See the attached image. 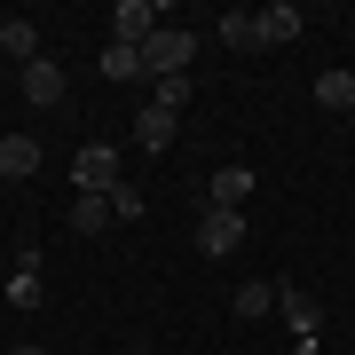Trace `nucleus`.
Listing matches in <instances>:
<instances>
[{
    "label": "nucleus",
    "mask_w": 355,
    "mask_h": 355,
    "mask_svg": "<svg viewBox=\"0 0 355 355\" xmlns=\"http://www.w3.org/2000/svg\"><path fill=\"white\" fill-rule=\"evenodd\" d=\"M190 64H198V32L190 24H158L150 48H142V71L150 79H190Z\"/></svg>",
    "instance_id": "1"
},
{
    "label": "nucleus",
    "mask_w": 355,
    "mask_h": 355,
    "mask_svg": "<svg viewBox=\"0 0 355 355\" xmlns=\"http://www.w3.org/2000/svg\"><path fill=\"white\" fill-rule=\"evenodd\" d=\"M158 24H166L158 0H119V8H111V40H119V48H150Z\"/></svg>",
    "instance_id": "2"
},
{
    "label": "nucleus",
    "mask_w": 355,
    "mask_h": 355,
    "mask_svg": "<svg viewBox=\"0 0 355 355\" xmlns=\"http://www.w3.org/2000/svg\"><path fill=\"white\" fill-rule=\"evenodd\" d=\"M237 245H245V214H221V205H205V214H198V253H205V261H229Z\"/></svg>",
    "instance_id": "3"
},
{
    "label": "nucleus",
    "mask_w": 355,
    "mask_h": 355,
    "mask_svg": "<svg viewBox=\"0 0 355 355\" xmlns=\"http://www.w3.org/2000/svg\"><path fill=\"white\" fill-rule=\"evenodd\" d=\"M71 182L95 190V198H111V190H119V150H111V142H87V150L71 158Z\"/></svg>",
    "instance_id": "4"
},
{
    "label": "nucleus",
    "mask_w": 355,
    "mask_h": 355,
    "mask_svg": "<svg viewBox=\"0 0 355 355\" xmlns=\"http://www.w3.org/2000/svg\"><path fill=\"white\" fill-rule=\"evenodd\" d=\"M16 87H24L32 111H55V103L71 95V79H64V64H55V55H40V64H24V79H16Z\"/></svg>",
    "instance_id": "5"
},
{
    "label": "nucleus",
    "mask_w": 355,
    "mask_h": 355,
    "mask_svg": "<svg viewBox=\"0 0 355 355\" xmlns=\"http://www.w3.org/2000/svg\"><path fill=\"white\" fill-rule=\"evenodd\" d=\"M277 316L292 324V340H308V331L324 324V300H316V292H300V284H277Z\"/></svg>",
    "instance_id": "6"
},
{
    "label": "nucleus",
    "mask_w": 355,
    "mask_h": 355,
    "mask_svg": "<svg viewBox=\"0 0 355 355\" xmlns=\"http://www.w3.org/2000/svg\"><path fill=\"white\" fill-rule=\"evenodd\" d=\"M40 174V135H0V182H32Z\"/></svg>",
    "instance_id": "7"
},
{
    "label": "nucleus",
    "mask_w": 355,
    "mask_h": 355,
    "mask_svg": "<svg viewBox=\"0 0 355 355\" xmlns=\"http://www.w3.org/2000/svg\"><path fill=\"white\" fill-rule=\"evenodd\" d=\"M245 198H253V166H221V174L205 182V205H221V214H237Z\"/></svg>",
    "instance_id": "8"
},
{
    "label": "nucleus",
    "mask_w": 355,
    "mask_h": 355,
    "mask_svg": "<svg viewBox=\"0 0 355 355\" xmlns=\"http://www.w3.org/2000/svg\"><path fill=\"white\" fill-rule=\"evenodd\" d=\"M174 135H182V119H166V111H150V103H142V111H135V150H174Z\"/></svg>",
    "instance_id": "9"
},
{
    "label": "nucleus",
    "mask_w": 355,
    "mask_h": 355,
    "mask_svg": "<svg viewBox=\"0 0 355 355\" xmlns=\"http://www.w3.org/2000/svg\"><path fill=\"white\" fill-rule=\"evenodd\" d=\"M300 32H308V16L292 8V0H277V8H261V48H292Z\"/></svg>",
    "instance_id": "10"
},
{
    "label": "nucleus",
    "mask_w": 355,
    "mask_h": 355,
    "mask_svg": "<svg viewBox=\"0 0 355 355\" xmlns=\"http://www.w3.org/2000/svg\"><path fill=\"white\" fill-rule=\"evenodd\" d=\"M221 48H229V55H253V48H261V8H229V16H221Z\"/></svg>",
    "instance_id": "11"
},
{
    "label": "nucleus",
    "mask_w": 355,
    "mask_h": 355,
    "mask_svg": "<svg viewBox=\"0 0 355 355\" xmlns=\"http://www.w3.org/2000/svg\"><path fill=\"white\" fill-rule=\"evenodd\" d=\"M0 48H8L16 64H40V55H48L40 48V24H24V16H0Z\"/></svg>",
    "instance_id": "12"
},
{
    "label": "nucleus",
    "mask_w": 355,
    "mask_h": 355,
    "mask_svg": "<svg viewBox=\"0 0 355 355\" xmlns=\"http://www.w3.org/2000/svg\"><path fill=\"white\" fill-rule=\"evenodd\" d=\"M229 308H237L245 324H261L268 308H277V284H268V277H245V284H237V300H229Z\"/></svg>",
    "instance_id": "13"
},
{
    "label": "nucleus",
    "mask_w": 355,
    "mask_h": 355,
    "mask_svg": "<svg viewBox=\"0 0 355 355\" xmlns=\"http://www.w3.org/2000/svg\"><path fill=\"white\" fill-rule=\"evenodd\" d=\"M324 103V111H355V71H316V87H308Z\"/></svg>",
    "instance_id": "14"
},
{
    "label": "nucleus",
    "mask_w": 355,
    "mask_h": 355,
    "mask_svg": "<svg viewBox=\"0 0 355 355\" xmlns=\"http://www.w3.org/2000/svg\"><path fill=\"white\" fill-rule=\"evenodd\" d=\"M71 229H79V237H95V229H111V198L79 190V198H71Z\"/></svg>",
    "instance_id": "15"
},
{
    "label": "nucleus",
    "mask_w": 355,
    "mask_h": 355,
    "mask_svg": "<svg viewBox=\"0 0 355 355\" xmlns=\"http://www.w3.org/2000/svg\"><path fill=\"white\" fill-rule=\"evenodd\" d=\"M103 79H150L142 71V48H119L111 40V48H103Z\"/></svg>",
    "instance_id": "16"
},
{
    "label": "nucleus",
    "mask_w": 355,
    "mask_h": 355,
    "mask_svg": "<svg viewBox=\"0 0 355 355\" xmlns=\"http://www.w3.org/2000/svg\"><path fill=\"white\" fill-rule=\"evenodd\" d=\"M182 103H190V79H150V111L182 119Z\"/></svg>",
    "instance_id": "17"
},
{
    "label": "nucleus",
    "mask_w": 355,
    "mask_h": 355,
    "mask_svg": "<svg viewBox=\"0 0 355 355\" xmlns=\"http://www.w3.org/2000/svg\"><path fill=\"white\" fill-rule=\"evenodd\" d=\"M111 221H142V190H135V182L111 190Z\"/></svg>",
    "instance_id": "18"
},
{
    "label": "nucleus",
    "mask_w": 355,
    "mask_h": 355,
    "mask_svg": "<svg viewBox=\"0 0 355 355\" xmlns=\"http://www.w3.org/2000/svg\"><path fill=\"white\" fill-rule=\"evenodd\" d=\"M8 355H48V347H32V340H24V347H8Z\"/></svg>",
    "instance_id": "19"
},
{
    "label": "nucleus",
    "mask_w": 355,
    "mask_h": 355,
    "mask_svg": "<svg viewBox=\"0 0 355 355\" xmlns=\"http://www.w3.org/2000/svg\"><path fill=\"white\" fill-rule=\"evenodd\" d=\"M347 119H355V111H347Z\"/></svg>",
    "instance_id": "20"
}]
</instances>
